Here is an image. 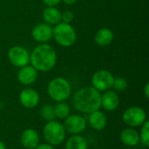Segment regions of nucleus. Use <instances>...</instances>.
Returning a JSON list of instances; mask_svg holds the SVG:
<instances>
[{
    "instance_id": "obj_10",
    "label": "nucleus",
    "mask_w": 149,
    "mask_h": 149,
    "mask_svg": "<svg viewBox=\"0 0 149 149\" xmlns=\"http://www.w3.org/2000/svg\"><path fill=\"white\" fill-rule=\"evenodd\" d=\"M33 39L40 44H45L52 38V28L46 23L38 24L33 27L31 31Z\"/></svg>"
},
{
    "instance_id": "obj_14",
    "label": "nucleus",
    "mask_w": 149,
    "mask_h": 149,
    "mask_svg": "<svg viewBox=\"0 0 149 149\" xmlns=\"http://www.w3.org/2000/svg\"><path fill=\"white\" fill-rule=\"evenodd\" d=\"M21 144L25 149H34L39 143V135L34 129H26L22 133Z\"/></svg>"
},
{
    "instance_id": "obj_8",
    "label": "nucleus",
    "mask_w": 149,
    "mask_h": 149,
    "mask_svg": "<svg viewBox=\"0 0 149 149\" xmlns=\"http://www.w3.org/2000/svg\"><path fill=\"white\" fill-rule=\"evenodd\" d=\"M10 62L17 67H24L30 63V54L22 46H13L8 52Z\"/></svg>"
},
{
    "instance_id": "obj_19",
    "label": "nucleus",
    "mask_w": 149,
    "mask_h": 149,
    "mask_svg": "<svg viewBox=\"0 0 149 149\" xmlns=\"http://www.w3.org/2000/svg\"><path fill=\"white\" fill-rule=\"evenodd\" d=\"M65 149H87V142L82 136L74 134L67 140Z\"/></svg>"
},
{
    "instance_id": "obj_28",
    "label": "nucleus",
    "mask_w": 149,
    "mask_h": 149,
    "mask_svg": "<svg viewBox=\"0 0 149 149\" xmlns=\"http://www.w3.org/2000/svg\"><path fill=\"white\" fill-rule=\"evenodd\" d=\"M61 1H63L65 3H66V4H72V3H74L77 0H61Z\"/></svg>"
},
{
    "instance_id": "obj_6",
    "label": "nucleus",
    "mask_w": 149,
    "mask_h": 149,
    "mask_svg": "<svg viewBox=\"0 0 149 149\" xmlns=\"http://www.w3.org/2000/svg\"><path fill=\"white\" fill-rule=\"evenodd\" d=\"M147 120V114L140 107H131L123 113V121L130 127L141 126Z\"/></svg>"
},
{
    "instance_id": "obj_21",
    "label": "nucleus",
    "mask_w": 149,
    "mask_h": 149,
    "mask_svg": "<svg viewBox=\"0 0 149 149\" xmlns=\"http://www.w3.org/2000/svg\"><path fill=\"white\" fill-rule=\"evenodd\" d=\"M40 114H41V117L47 121L54 120L56 118L55 113H54V107H52L51 105L44 106L40 111Z\"/></svg>"
},
{
    "instance_id": "obj_23",
    "label": "nucleus",
    "mask_w": 149,
    "mask_h": 149,
    "mask_svg": "<svg viewBox=\"0 0 149 149\" xmlns=\"http://www.w3.org/2000/svg\"><path fill=\"white\" fill-rule=\"evenodd\" d=\"M113 87L116 91L123 92V91H125V90L127 88V80H126L125 79L119 77V78H117V79H114Z\"/></svg>"
},
{
    "instance_id": "obj_26",
    "label": "nucleus",
    "mask_w": 149,
    "mask_h": 149,
    "mask_svg": "<svg viewBox=\"0 0 149 149\" xmlns=\"http://www.w3.org/2000/svg\"><path fill=\"white\" fill-rule=\"evenodd\" d=\"M34 149H54V148L48 143H45V144H38Z\"/></svg>"
},
{
    "instance_id": "obj_15",
    "label": "nucleus",
    "mask_w": 149,
    "mask_h": 149,
    "mask_svg": "<svg viewBox=\"0 0 149 149\" xmlns=\"http://www.w3.org/2000/svg\"><path fill=\"white\" fill-rule=\"evenodd\" d=\"M107 123V118L104 113L97 110L89 115V124L90 126L98 131L103 130Z\"/></svg>"
},
{
    "instance_id": "obj_7",
    "label": "nucleus",
    "mask_w": 149,
    "mask_h": 149,
    "mask_svg": "<svg viewBox=\"0 0 149 149\" xmlns=\"http://www.w3.org/2000/svg\"><path fill=\"white\" fill-rule=\"evenodd\" d=\"M114 81L113 75L107 70L97 71L92 77L93 87L98 91H107L113 88Z\"/></svg>"
},
{
    "instance_id": "obj_4",
    "label": "nucleus",
    "mask_w": 149,
    "mask_h": 149,
    "mask_svg": "<svg viewBox=\"0 0 149 149\" xmlns=\"http://www.w3.org/2000/svg\"><path fill=\"white\" fill-rule=\"evenodd\" d=\"M71 86L64 78H55L50 81L47 92L49 96L57 102H62L67 100L71 95Z\"/></svg>"
},
{
    "instance_id": "obj_3",
    "label": "nucleus",
    "mask_w": 149,
    "mask_h": 149,
    "mask_svg": "<svg viewBox=\"0 0 149 149\" xmlns=\"http://www.w3.org/2000/svg\"><path fill=\"white\" fill-rule=\"evenodd\" d=\"M52 38L61 46L69 47L72 45L76 39L77 34L74 28L70 24L60 22L52 28Z\"/></svg>"
},
{
    "instance_id": "obj_13",
    "label": "nucleus",
    "mask_w": 149,
    "mask_h": 149,
    "mask_svg": "<svg viewBox=\"0 0 149 149\" xmlns=\"http://www.w3.org/2000/svg\"><path fill=\"white\" fill-rule=\"evenodd\" d=\"M120 105V97L116 92L112 90L106 91L101 95V106L105 110L112 112L117 109Z\"/></svg>"
},
{
    "instance_id": "obj_12",
    "label": "nucleus",
    "mask_w": 149,
    "mask_h": 149,
    "mask_svg": "<svg viewBox=\"0 0 149 149\" xmlns=\"http://www.w3.org/2000/svg\"><path fill=\"white\" fill-rule=\"evenodd\" d=\"M17 79L19 82L24 86L33 84L38 79V71L32 65H25L21 67L17 73Z\"/></svg>"
},
{
    "instance_id": "obj_22",
    "label": "nucleus",
    "mask_w": 149,
    "mask_h": 149,
    "mask_svg": "<svg viewBox=\"0 0 149 149\" xmlns=\"http://www.w3.org/2000/svg\"><path fill=\"white\" fill-rule=\"evenodd\" d=\"M142 128L141 131V134H140V141H141V143L146 146H149V121L146 120L142 125Z\"/></svg>"
},
{
    "instance_id": "obj_20",
    "label": "nucleus",
    "mask_w": 149,
    "mask_h": 149,
    "mask_svg": "<svg viewBox=\"0 0 149 149\" xmlns=\"http://www.w3.org/2000/svg\"><path fill=\"white\" fill-rule=\"evenodd\" d=\"M70 113H71L70 107L64 102H58L54 107V113H55L56 118H58L61 120L65 119L66 117L70 115Z\"/></svg>"
},
{
    "instance_id": "obj_29",
    "label": "nucleus",
    "mask_w": 149,
    "mask_h": 149,
    "mask_svg": "<svg viewBox=\"0 0 149 149\" xmlns=\"http://www.w3.org/2000/svg\"><path fill=\"white\" fill-rule=\"evenodd\" d=\"M0 149H5V146L3 144V142L1 141H0Z\"/></svg>"
},
{
    "instance_id": "obj_9",
    "label": "nucleus",
    "mask_w": 149,
    "mask_h": 149,
    "mask_svg": "<svg viewBox=\"0 0 149 149\" xmlns=\"http://www.w3.org/2000/svg\"><path fill=\"white\" fill-rule=\"evenodd\" d=\"M63 126L65 131L69 132L70 134H79L85 131L86 127V122L82 116L72 114L65 118V120Z\"/></svg>"
},
{
    "instance_id": "obj_27",
    "label": "nucleus",
    "mask_w": 149,
    "mask_h": 149,
    "mask_svg": "<svg viewBox=\"0 0 149 149\" xmlns=\"http://www.w3.org/2000/svg\"><path fill=\"white\" fill-rule=\"evenodd\" d=\"M144 94L147 99L149 98V83H147L144 86Z\"/></svg>"
},
{
    "instance_id": "obj_18",
    "label": "nucleus",
    "mask_w": 149,
    "mask_h": 149,
    "mask_svg": "<svg viewBox=\"0 0 149 149\" xmlns=\"http://www.w3.org/2000/svg\"><path fill=\"white\" fill-rule=\"evenodd\" d=\"M95 42L100 46H107L113 40V32L108 28H102L99 30L95 35Z\"/></svg>"
},
{
    "instance_id": "obj_2",
    "label": "nucleus",
    "mask_w": 149,
    "mask_h": 149,
    "mask_svg": "<svg viewBox=\"0 0 149 149\" xmlns=\"http://www.w3.org/2000/svg\"><path fill=\"white\" fill-rule=\"evenodd\" d=\"M31 65L39 72H49L56 65L57 53L48 44H40L36 46L30 55Z\"/></svg>"
},
{
    "instance_id": "obj_1",
    "label": "nucleus",
    "mask_w": 149,
    "mask_h": 149,
    "mask_svg": "<svg viewBox=\"0 0 149 149\" xmlns=\"http://www.w3.org/2000/svg\"><path fill=\"white\" fill-rule=\"evenodd\" d=\"M74 107L83 113H92L101 107V94L94 87H84L73 95Z\"/></svg>"
},
{
    "instance_id": "obj_31",
    "label": "nucleus",
    "mask_w": 149,
    "mask_h": 149,
    "mask_svg": "<svg viewBox=\"0 0 149 149\" xmlns=\"http://www.w3.org/2000/svg\"><path fill=\"white\" fill-rule=\"evenodd\" d=\"M98 149H100V148H98Z\"/></svg>"
},
{
    "instance_id": "obj_11",
    "label": "nucleus",
    "mask_w": 149,
    "mask_h": 149,
    "mask_svg": "<svg viewBox=\"0 0 149 149\" xmlns=\"http://www.w3.org/2000/svg\"><path fill=\"white\" fill-rule=\"evenodd\" d=\"M19 101L25 108H33L39 103V94L34 89H24L19 95Z\"/></svg>"
},
{
    "instance_id": "obj_25",
    "label": "nucleus",
    "mask_w": 149,
    "mask_h": 149,
    "mask_svg": "<svg viewBox=\"0 0 149 149\" xmlns=\"http://www.w3.org/2000/svg\"><path fill=\"white\" fill-rule=\"evenodd\" d=\"M61 0H43L44 3L48 7H54L60 3Z\"/></svg>"
},
{
    "instance_id": "obj_16",
    "label": "nucleus",
    "mask_w": 149,
    "mask_h": 149,
    "mask_svg": "<svg viewBox=\"0 0 149 149\" xmlns=\"http://www.w3.org/2000/svg\"><path fill=\"white\" fill-rule=\"evenodd\" d=\"M120 140L125 145L129 147H134L137 146L140 142V134L135 129L128 127L121 132Z\"/></svg>"
},
{
    "instance_id": "obj_30",
    "label": "nucleus",
    "mask_w": 149,
    "mask_h": 149,
    "mask_svg": "<svg viewBox=\"0 0 149 149\" xmlns=\"http://www.w3.org/2000/svg\"><path fill=\"white\" fill-rule=\"evenodd\" d=\"M126 149H131V148H126Z\"/></svg>"
},
{
    "instance_id": "obj_24",
    "label": "nucleus",
    "mask_w": 149,
    "mask_h": 149,
    "mask_svg": "<svg viewBox=\"0 0 149 149\" xmlns=\"http://www.w3.org/2000/svg\"><path fill=\"white\" fill-rule=\"evenodd\" d=\"M73 17H74V15L72 11L71 10H65L64 13L61 14V20L63 21V23H65V24H70L72 21Z\"/></svg>"
},
{
    "instance_id": "obj_5",
    "label": "nucleus",
    "mask_w": 149,
    "mask_h": 149,
    "mask_svg": "<svg viewBox=\"0 0 149 149\" xmlns=\"http://www.w3.org/2000/svg\"><path fill=\"white\" fill-rule=\"evenodd\" d=\"M43 136L48 144L57 146L65 141V129L61 123L56 120L48 121L44 127Z\"/></svg>"
},
{
    "instance_id": "obj_17",
    "label": "nucleus",
    "mask_w": 149,
    "mask_h": 149,
    "mask_svg": "<svg viewBox=\"0 0 149 149\" xmlns=\"http://www.w3.org/2000/svg\"><path fill=\"white\" fill-rule=\"evenodd\" d=\"M61 12L55 7H46L42 13V17L48 24H57L61 21Z\"/></svg>"
}]
</instances>
